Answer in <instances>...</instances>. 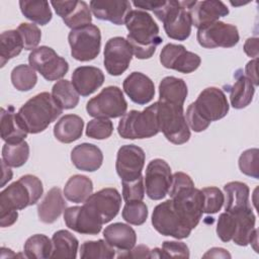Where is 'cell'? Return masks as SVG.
Returning a JSON list of instances; mask_svg holds the SVG:
<instances>
[{
  "instance_id": "cell-20",
  "label": "cell",
  "mask_w": 259,
  "mask_h": 259,
  "mask_svg": "<svg viewBox=\"0 0 259 259\" xmlns=\"http://www.w3.org/2000/svg\"><path fill=\"white\" fill-rule=\"evenodd\" d=\"M51 4L68 27L76 29L91 24L90 8L85 1H51Z\"/></svg>"
},
{
  "instance_id": "cell-47",
  "label": "cell",
  "mask_w": 259,
  "mask_h": 259,
  "mask_svg": "<svg viewBox=\"0 0 259 259\" xmlns=\"http://www.w3.org/2000/svg\"><path fill=\"white\" fill-rule=\"evenodd\" d=\"M17 31L22 37L24 50L33 51L36 49L41 38V31L35 24L22 22L18 25Z\"/></svg>"
},
{
  "instance_id": "cell-54",
  "label": "cell",
  "mask_w": 259,
  "mask_h": 259,
  "mask_svg": "<svg viewBox=\"0 0 259 259\" xmlns=\"http://www.w3.org/2000/svg\"><path fill=\"white\" fill-rule=\"evenodd\" d=\"M1 165H2V181H1V185H0V187H3L9 180H11V178H12V171L10 170V168H9V166L2 160V163H1Z\"/></svg>"
},
{
  "instance_id": "cell-21",
  "label": "cell",
  "mask_w": 259,
  "mask_h": 259,
  "mask_svg": "<svg viewBox=\"0 0 259 259\" xmlns=\"http://www.w3.org/2000/svg\"><path fill=\"white\" fill-rule=\"evenodd\" d=\"M89 5L97 19L110 21L116 25L124 24L127 14L132 11L131 2L126 0H93Z\"/></svg>"
},
{
  "instance_id": "cell-51",
  "label": "cell",
  "mask_w": 259,
  "mask_h": 259,
  "mask_svg": "<svg viewBox=\"0 0 259 259\" xmlns=\"http://www.w3.org/2000/svg\"><path fill=\"white\" fill-rule=\"evenodd\" d=\"M257 62L258 59L251 60L247 63L245 67V72H246V77L253 83L254 86H258V75H257Z\"/></svg>"
},
{
  "instance_id": "cell-32",
  "label": "cell",
  "mask_w": 259,
  "mask_h": 259,
  "mask_svg": "<svg viewBox=\"0 0 259 259\" xmlns=\"http://www.w3.org/2000/svg\"><path fill=\"white\" fill-rule=\"evenodd\" d=\"M84 127L83 119L76 114L62 116L54 126L55 138L64 144H70L81 138Z\"/></svg>"
},
{
  "instance_id": "cell-35",
  "label": "cell",
  "mask_w": 259,
  "mask_h": 259,
  "mask_svg": "<svg viewBox=\"0 0 259 259\" xmlns=\"http://www.w3.org/2000/svg\"><path fill=\"white\" fill-rule=\"evenodd\" d=\"M24 49L23 40L17 29L5 30L0 35V64H5L12 58L18 56Z\"/></svg>"
},
{
  "instance_id": "cell-34",
  "label": "cell",
  "mask_w": 259,
  "mask_h": 259,
  "mask_svg": "<svg viewBox=\"0 0 259 259\" xmlns=\"http://www.w3.org/2000/svg\"><path fill=\"white\" fill-rule=\"evenodd\" d=\"M52 243L53 250L51 258L75 259L77 257L79 242L69 231L59 230L55 232L52 237Z\"/></svg>"
},
{
  "instance_id": "cell-18",
  "label": "cell",
  "mask_w": 259,
  "mask_h": 259,
  "mask_svg": "<svg viewBox=\"0 0 259 259\" xmlns=\"http://www.w3.org/2000/svg\"><path fill=\"white\" fill-rule=\"evenodd\" d=\"M64 221L69 229L83 235H97L103 225L98 215L85 203L66 208Z\"/></svg>"
},
{
  "instance_id": "cell-28",
  "label": "cell",
  "mask_w": 259,
  "mask_h": 259,
  "mask_svg": "<svg viewBox=\"0 0 259 259\" xmlns=\"http://www.w3.org/2000/svg\"><path fill=\"white\" fill-rule=\"evenodd\" d=\"M67 203L59 187H53L48 191L42 201L37 205V215L40 222L45 224L55 223L63 211Z\"/></svg>"
},
{
  "instance_id": "cell-41",
  "label": "cell",
  "mask_w": 259,
  "mask_h": 259,
  "mask_svg": "<svg viewBox=\"0 0 259 259\" xmlns=\"http://www.w3.org/2000/svg\"><path fill=\"white\" fill-rule=\"evenodd\" d=\"M11 82L17 90L29 91L37 82L35 70L29 65H18L11 71Z\"/></svg>"
},
{
  "instance_id": "cell-37",
  "label": "cell",
  "mask_w": 259,
  "mask_h": 259,
  "mask_svg": "<svg viewBox=\"0 0 259 259\" xmlns=\"http://www.w3.org/2000/svg\"><path fill=\"white\" fill-rule=\"evenodd\" d=\"M51 94L62 109H72L76 107L79 102V93L76 91L73 84L66 79L55 83Z\"/></svg>"
},
{
  "instance_id": "cell-16",
  "label": "cell",
  "mask_w": 259,
  "mask_h": 259,
  "mask_svg": "<svg viewBox=\"0 0 259 259\" xmlns=\"http://www.w3.org/2000/svg\"><path fill=\"white\" fill-rule=\"evenodd\" d=\"M146 155L136 145L121 146L116 155L115 170L121 181H132L142 176Z\"/></svg>"
},
{
  "instance_id": "cell-3",
  "label": "cell",
  "mask_w": 259,
  "mask_h": 259,
  "mask_svg": "<svg viewBox=\"0 0 259 259\" xmlns=\"http://www.w3.org/2000/svg\"><path fill=\"white\" fill-rule=\"evenodd\" d=\"M124 24L128 30L126 40L133 54L141 60L150 59L163 41L154 18L144 10H132L127 14Z\"/></svg>"
},
{
  "instance_id": "cell-31",
  "label": "cell",
  "mask_w": 259,
  "mask_h": 259,
  "mask_svg": "<svg viewBox=\"0 0 259 259\" xmlns=\"http://www.w3.org/2000/svg\"><path fill=\"white\" fill-rule=\"evenodd\" d=\"M187 94V85L183 79L174 76H168L163 78L159 84L158 101L183 105Z\"/></svg>"
},
{
  "instance_id": "cell-38",
  "label": "cell",
  "mask_w": 259,
  "mask_h": 259,
  "mask_svg": "<svg viewBox=\"0 0 259 259\" xmlns=\"http://www.w3.org/2000/svg\"><path fill=\"white\" fill-rule=\"evenodd\" d=\"M53 250L52 240L46 235L36 234L29 237L24 243L23 252L29 259H47L51 258Z\"/></svg>"
},
{
  "instance_id": "cell-39",
  "label": "cell",
  "mask_w": 259,
  "mask_h": 259,
  "mask_svg": "<svg viewBox=\"0 0 259 259\" xmlns=\"http://www.w3.org/2000/svg\"><path fill=\"white\" fill-rule=\"evenodd\" d=\"M29 157V146L25 141L17 144L5 143L2 148V160L9 167L23 166Z\"/></svg>"
},
{
  "instance_id": "cell-15",
  "label": "cell",
  "mask_w": 259,
  "mask_h": 259,
  "mask_svg": "<svg viewBox=\"0 0 259 259\" xmlns=\"http://www.w3.org/2000/svg\"><path fill=\"white\" fill-rule=\"evenodd\" d=\"M133 50L126 38L114 36L107 40L104 47V67L111 76H119L130 66Z\"/></svg>"
},
{
  "instance_id": "cell-48",
  "label": "cell",
  "mask_w": 259,
  "mask_h": 259,
  "mask_svg": "<svg viewBox=\"0 0 259 259\" xmlns=\"http://www.w3.org/2000/svg\"><path fill=\"white\" fill-rule=\"evenodd\" d=\"M122 197L125 202L143 200L145 197V184L143 176L132 181H121Z\"/></svg>"
},
{
  "instance_id": "cell-13",
  "label": "cell",
  "mask_w": 259,
  "mask_h": 259,
  "mask_svg": "<svg viewBox=\"0 0 259 259\" xmlns=\"http://www.w3.org/2000/svg\"><path fill=\"white\" fill-rule=\"evenodd\" d=\"M196 38L198 44L205 49L232 48L239 42L240 35L235 25L218 20L199 28Z\"/></svg>"
},
{
  "instance_id": "cell-33",
  "label": "cell",
  "mask_w": 259,
  "mask_h": 259,
  "mask_svg": "<svg viewBox=\"0 0 259 259\" xmlns=\"http://www.w3.org/2000/svg\"><path fill=\"white\" fill-rule=\"evenodd\" d=\"M93 183L91 179L85 175L76 174L71 176L65 184L64 195L65 197L75 203L85 202L86 199L92 194Z\"/></svg>"
},
{
  "instance_id": "cell-8",
  "label": "cell",
  "mask_w": 259,
  "mask_h": 259,
  "mask_svg": "<svg viewBox=\"0 0 259 259\" xmlns=\"http://www.w3.org/2000/svg\"><path fill=\"white\" fill-rule=\"evenodd\" d=\"M157 103L160 132L172 144L182 145L188 142L190 130L186 122L183 105L160 101H157Z\"/></svg>"
},
{
  "instance_id": "cell-36",
  "label": "cell",
  "mask_w": 259,
  "mask_h": 259,
  "mask_svg": "<svg viewBox=\"0 0 259 259\" xmlns=\"http://www.w3.org/2000/svg\"><path fill=\"white\" fill-rule=\"evenodd\" d=\"M19 7L24 17L34 23L46 25L52 20L53 14L48 1L20 0Z\"/></svg>"
},
{
  "instance_id": "cell-17",
  "label": "cell",
  "mask_w": 259,
  "mask_h": 259,
  "mask_svg": "<svg viewBox=\"0 0 259 259\" xmlns=\"http://www.w3.org/2000/svg\"><path fill=\"white\" fill-rule=\"evenodd\" d=\"M160 62L167 69L189 74L200 66L201 60L197 54L187 51L182 45L167 44L160 53Z\"/></svg>"
},
{
  "instance_id": "cell-2",
  "label": "cell",
  "mask_w": 259,
  "mask_h": 259,
  "mask_svg": "<svg viewBox=\"0 0 259 259\" xmlns=\"http://www.w3.org/2000/svg\"><path fill=\"white\" fill-rule=\"evenodd\" d=\"M168 194L183 223L193 230L198 225L203 213V194L201 190L194 187L189 175L183 172H176L172 175Z\"/></svg>"
},
{
  "instance_id": "cell-1",
  "label": "cell",
  "mask_w": 259,
  "mask_h": 259,
  "mask_svg": "<svg viewBox=\"0 0 259 259\" xmlns=\"http://www.w3.org/2000/svg\"><path fill=\"white\" fill-rule=\"evenodd\" d=\"M42 193L40 179L31 174L23 175L8 185L0 193V226H12L17 221V210L35 204Z\"/></svg>"
},
{
  "instance_id": "cell-19",
  "label": "cell",
  "mask_w": 259,
  "mask_h": 259,
  "mask_svg": "<svg viewBox=\"0 0 259 259\" xmlns=\"http://www.w3.org/2000/svg\"><path fill=\"white\" fill-rule=\"evenodd\" d=\"M84 203L98 215L102 224H107L117 215L121 196L116 188L107 187L92 193Z\"/></svg>"
},
{
  "instance_id": "cell-24",
  "label": "cell",
  "mask_w": 259,
  "mask_h": 259,
  "mask_svg": "<svg viewBox=\"0 0 259 259\" xmlns=\"http://www.w3.org/2000/svg\"><path fill=\"white\" fill-rule=\"evenodd\" d=\"M104 82V75L99 68L81 66L72 74V84L79 95L85 97L94 93Z\"/></svg>"
},
{
  "instance_id": "cell-52",
  "label": "cell",
  "mask_w": 259,
  "mask_h": 259,
  "mask_svg": "<svg viewBox=\"0 0 259 259\" xmlns=\"http://www.w3.org/2000/svg\"><path fill=\"white\" fill-rule=\"evenodd\" d=\"M244 52L250 58L257 59L258 57V38L257 37H249L245 41Z\"/></svg>"
},
{
  "instance_id": "cell-44",
  "label": "cell",
  "mask_w": 259,
  "mask_h": 259,
  "mask_svg": "<svg viewBox=\"0 0 259 259\" xmlns=\"http://www.w3.org/2000/svg\"><path fill=\"white\" fill-rule=\"evenodd\" d=\"M113 133V123L108 118L96 117L91 119L86 126V136L95 140H104Z\"/></svg>"
},
{
  "instance_id": "cell-11",
  "label": "cell",
  "mask_w": 259,
  "mask_h": 259,
  "mask_svg": "<svg viewBox=\"0 0 259 259\" xmlns=\"http://www.w3.org/2000/svg\"><path fill=\"white\" fill-rule=\"evenodd\" d=\"M152 225L161 235L170 236L175 239L187 238L192 231L183 223L174 208L171 199L155 206L152 213Z\"/></svg>"
},
{
  "instance_id": "cell-43",
  "label": "cell",
  "mask_w": 259,
  "mask_h": 259,
  "mask_svg": "<svg viewBox=\"0 0 259 259\" xmlns=\"http://www.w3.org/2000/svg\"><path fill=\"white\" fill-rule=\"evenodd\" d=\"M241 172L255 179L259 178V151L257 148L244 151L239 158Z\"/></svg>"
},
{
  "instance_id": "cell-7",
  "label": "cell",
  "mask_w": 259,
  "mask_h": 259,
  "mask_svg": "<svg viewBox=\"0 0 259 259\" xmlns=\"http://www.w3.org/2000/svg\"><path fill=\"white\" fill-rule=\"evenodd\" d=\"M160 132L158 118V103L146 107L142 111L131 110L119 120L117 133L123 139H147Z\"/></svg>"
},
{
  "instance_id": "cell-10",
  "label": "cell",
  "mask_w": 259,
  "mask_h": 259,
  "mask_svg": "<svg viewBox=\"0 0 259 259\" xmlns=\"http://www.w3.org/2000/svg\"><path fill=\"white\" fill-rule=\"evenodd\" d=\"M68 40L71 47V55L77 61H92L100 53L101 33L100 29L94 24L72 29L69 32Z\"/></svg>"
},
{
  "instance_id": "cell-12",
  "label": "cell",
  "mask_w": 259,
  "mask_h": 259,
  "mask_svg": "<svg viewBox=\"0 0 259 259\" xmlns=\"http://www.w3.org/2000/svg\"><path fill=\"white\" fill-rule=\"evenodd\" d=\"M28 63L48 81L59 80L69 71L68 62L47 46L33 50L28 56Z\"/></svg>"
},
{
  "instance_id": "cell-5",
  "label": "cell",
  "mask_w": 259,
  "mask_h": 259,
  "mask_svg": "<svg viewBox=\"0 0 259 259\" xmlns=\"http://www.w3.org/2000/svg\"><path fill=\"white\" fill-rule=\"evenodd\" d=\"M63 112L52 94L41 92L28 99L18 110L17 115L28 134L44 132Z\"/></svg>"
},
{
  "instance_id": "cell-30",
  "label": "cell",
  "mask_w": 259,
  "mask_h": 259,
  "mask_svg": "<svg viewBox=\"0 0 259 259\" xmlns=\"http://www.w3.org/2000/svg\"><path fill=\"white\" fill-rule=\"evenodd\" d=\"M226 193L225 210L230 213H239L251 207L249 201V187L246 183L232 181L224 186Z\"/></svg>"
},
{
  "instance_id": "cell-22",
  "label": "cell",
  "mask_w": 259,
  "mask_h": 259,
  "mask_svg": "<svg viewBox=\"0 0 259 259\" xmlns=\"http://www.w3.org/2000/svg\"><path fill=\"white\" fill-rule=\"evenodd\" d=\"M122 87L130 99L140 105L149 103L155 95L154 82L141 72L131 73L123 80Z\"/></svg>"
},
{
  "instance_id": "cell-40",
  "label": "cell",
  "mask_w": 259,
  "mask_h": 259,
  "mask_svg": "<svg viewBox=\"0 0 259 259\" xmlns=\"http://www.w3.org/2000/svg\"><path fill=\"white\" fill-rule=\"evenodd\" d=\"M82 259H111L115 257V249L104 240L85 241L80 248Z\"/></svg>"
},
{
  "instance_id": "cell-23",
  "label": "cell",
  "mask_w": 259,
  "mask_h": 259,
  "mask_svg": "<svg viewBox=\"0 0 259 259\" xmlns=\"http://www.w3.org/2000/svg\"><path fill=\"white\" fill-rule=\"evenodd\" d=\"M228 14L229 8L224 2L218 0L196 1L195 5L190 9L192 25L197 29L213 23L218 21L220 17L227 16Z\"/></svg>"
},
{
  "instance_id": "cell-50",
  "label": "cell",
  "mask_w": 259,
  "mask_h": 259,
  "mask_svg": "<svg viewBox=\"0 0 259 259\" xmlns=\"http://www.w3.org/2000/svg\"><path fill=\"white\" fill-rule=\"evenodd\" d=\"M120 257H130V258H151V250L148 246L145 245H139L137 247H134L130 251H126L124 254H120L117 256Z\"/></svg>"
},
{
  "instance_id": "cell-27",
  "label": "cell",
  "mask_w": 259,
  "mask_h": 259,
  "mask_svg": "<svg viewBox=\"0 0 259 259\" xmlns=\"http://www.w3.org/2000/svg\"><path fill=\"white\" fill-rule=\"evenodd\" d=\"M103 237L111 247L121 252L130 251L137 243L135 230L122 223H114L106 227L103 231Z\"/></svg>"
},
{
  "instance_id": "cell-46",
  "label": "cell",
  "mask_w": 259,
  "mask_h": 259,
  "mask_svg": "<svg viewBox=\"0 0 259 259\" xmlns=\"http://www.w3.org/2000/svg\"><path fill=\"white\" fill-rule=\"evenodd\" d=\"M237 227V219L236 215L230 212H223L220 214L217 225V234L218 237L223 242L232 241Z\"/></svg>"
},
{
  "instance_id": "cell-4",
  "label": "cell",
  "mask_w": 259,
  "mask_h": 259,
  "mask_svg": "<svg viewBox=\"0 0 259 259\" xmlns=\"http://www.w3.org/2000/svg\"><path fill=\"white\" fill-rule=\"evenodd\" d=\"M229 108L230 105L224 91L218 87H207L187 107L186 122L193 132L200 133L206 130L211 121L225 117Z\"/></svg>"
},
{
  "instance_id": "cell-45",
  "label": "cell",
  "mask_w": 259,
  "mask_h": 259,
  "mask_svg": "<svg viewBox=\"0 0 259 259\" xmlns=\"http://www.w3.org/2000/svg\"><path fill=\"white\" fill-rule=\"evenodd\" d=\"M201 192L203 194V212L207 214L217 213L225 202L224 193L214 186L205 187Z\"/></svg>"
},
{
  "instance_id": "cell-49",
  "label": "cell",
  "mask_w": 259,
  "mask_h": 259,
  "mask_svg": "<svg viewBox=\"0 0 259 259\" xmlns=\"http://www.w3.org/2000/svg\"><path fill=\"white\" fill-rule=\"evenodd\" d=\"M189 258V249L183 242L165 241L160 248V258Z\"/></svg>"
},
{
  "instance_id": "cell-26",
  "label": "cell",
  "mask_w": 259,
  "mask_h": 259,
  "mask_svg": "<svg viewBox=\"0 0 259 259\" xmlns=\"http://www.w3.org/2000/svg\"><path fill=\"white\" fill-rule=\"evenodd\" d=\"M0 132L2 140L8 144L20 143L27 137L28 133L12 105H9L6 109L1 108Z\"/></svg>"
},
{
  "instance_id": "cell-53",
  "label": "cell",
  "mask_w": 259,
  "mask_h": 259,
  "mask_svg": "<svg viewBox=\"0 0 259 259\" xmlns=\"http://www.w3.org/2000/svg\"><path fill=\"white\" fill-rule=\"evenodd\" d=\"M203 257L204 258H206V257H214V258H217V257H224V258L229 257L230 258L231 255L227 252V250H225L223 248H211L210 250H208L207 253H205L203 255Z\"/></svg>"
},
{
  "instance_id": "cell-14",
  "label": "cell",
  "mask_w": 259,
  "mask_h": 259,
  "mask_svg": "<svg viewBox=\"0 0 259 259\" xmlns=\"http://www.w3.org/2000/svg\"><path fill=\"white\" fill-rule=\"evenodd\" d=\"M172 182L171 168L162 159L152 160L146 169L145 189L149 198L163 199L169 192Z\"/></svg>"
},
{
  "instance_id": "cell-6",
  "label": "cell",
  "mask_w": 259,
  "mask_h": 259,
  "mask_svg": "<svg viewBox=\"0 0 259 259\" xmlns=\"http://www.w3.org/2000/svg\"><path fill=\"white\" fill-rule=\"evenodd\" d=\"M196 1L162 0L161 4L153 11L159 20L163 22L166 34L176 40H185L191 33L190 9Z\"/></svg>"
},
{
  "instance_id": "cell-25",
  "label": "cell",
  "mask_w": 259,
  "mask_h": 259,
  "mask_svg": "<svg viewBox=\"0 0 259 259\" xmlns=\"http://www.w3.org/2000/svg\"><path fill=\"white\" fill-rule=\"evenodd\" d=\"M71 161L74 166L81 171L94 172L101 167L103 154L97 146L83 143L73 148L71 152Z\"/></svg>"
},
{
  "instance_id": "cell-42",
  "label": "cell",
  "mask_w": 259,
  "mask_h": 259,
  "mask_svg": "<svg viewBox=\"0 0 259 259\" xmlns=\"http://www.w3.org/2000/svg\"><path fill=\"white\" fill-rule=\"evenodd\" d=\"M121 215L126 223L135 226H141L147 221L148 207L142 200L128 201L125 202Z\"/></svg>"
},
{
  "instance_id": "cell-29",
  "label": "cell",
  "mask_w": 259,
  "mask_h": 259,
  "mask_svg": "<svg viewBox=\"0 0 259 259\" xmlns=\"http://www.w3.org/2000/svg\"><path fill=\"white\" fill-rule=\"evenodd\" d=\"M234 77V84L225 86V88L230 93L231 105L236 109H242L252 102L255 86L245 75H243L241 69L235 73Z\"/></svg>"
},
{
  "instance_id": "cell-9",
  "label": "cell",
  "mask_w": 259,
  "mask_h": 259,
  "mask_svg": "<svg viewBox=\"0 0 259 259\" xmlns=\"http://www.w3.org/2000/svg\"><path fill=\"white\" fill-rule=\"evenodd\" d=\"M127 109L121 89L117 86H107L99 94L91 98L86 104V111L90 116L116 118L123 116Z\"/></svg>"
}]
</instances>
